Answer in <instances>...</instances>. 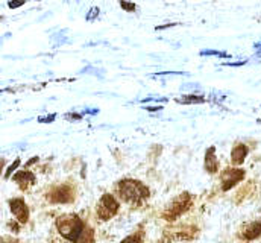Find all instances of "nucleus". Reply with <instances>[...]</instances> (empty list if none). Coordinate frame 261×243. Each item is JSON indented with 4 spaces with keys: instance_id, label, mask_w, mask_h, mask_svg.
I'll return each instance as SVG.
<instances>
[{
    "instance_id": "nucleus-6",
    "label": "nucleus",
    "mask_w": 261,
    "mask_h": 243,
    "mask_svg": "<svg viewBox=\"0 0 261 243\" xmlns=\"http://www.w3.org/2000/svg\"><path fill=\"white\" fill-rule=\"evenodd\" d=\"M73 190L68 185H60L55 187L50 193H49V201L54 204H68L73 201Z\"/></svg>"
},
{
    "instance_id": "nucleus-16",
    "label": "nucleus",
    "mask_w": 261,
    "mask_h": 243,
    "mask_svg": "<svg viewBox=\"0 0 261 243\" xmlns=\"http://www.w3.org/2000/svg\"><path fill=\"white\" fill-rule=\"evenodd\" d=\"M93 243H94V242H93Z\"/></svg>"
},
{
    "instance_id": "nucleus-12",
    "label": "nucleus",
    "mask_w": 261,
    "mask_h": 243,
    "mask_svg": "<svg viewBox=\"0 0 261 243\" xmlns=\"http://www.w3.org/2000/svg\"><path fill=\"white\" fill-rule=\"evenodd\" d=\"M186 99H182L181 102H184V104H200V102H203L205 99L203 98H200V96H184Z\"/></svg>"
},
{
    "instance_id": "nucleus-5",
    "label": "nucleus",
    "mask_w": 261,
    "mask_h": 243,
    "mask_svg": "<svg viewBox=\"0 0 261 243\" xmlns=\"http://www.w3.org/2000/svg\"><path fill=\"white\" fill-rule=\"evenodd\" d=\"M245 178V171L242 169H225L220 175V181H222V190L226 191L229 188H232L237 182H240Z\"/></svg>"
},
{
    "instance_id": "nucleus-15",
    "label": "nucleus",
    "mask_w": 261,
    "mask_h": 243,
    "mask_svg": "<svg viewBox=\"0 0 261 243\" xmlns=\"http://www.w3.org/2000/svg\"><path fill=\"white\" fill-rule=\"evenodd\" d=\"M122 6L125 8V9H135V5H128V3H122Z\"/></svg>"
},
{
    "instance_id": "nucleus-4",
    "label": "nucleus",
    "mask_w": 261,
    "mask_h": 243,
    "mask_svg": "<svg viewBox=\"0 0 261 243\" xmlns=\"http://www.w3.org/2000/svg\"><path fill=\"white\" fill-rule=\"evenodd\" d=\"M119 211V202L116 201V198L113 195H103L102 199L97 204V216L102 221H108L113 216H116Z\"/></svg>"
},
{
    "instance_id": "nucleus-3",
    "label": "nucleus",
    "mask_w": 261,
    "mask_h": 243,
    "mask_svg": "<svg viewBox=\"0 0 261 243\" xmlns=\"http://www.w3.org/2000/svg\"><path fill=\"white\" fill-rule=\"evenodd\" d=\"M193 201H192V196L189 193H182L179 195L178 198H175L172 201V204L166 208V211L163 213V217L166 221H175L178 219L179 216H182L187 210H190Z\"/></svg>"
},
{
    "instance_id": "nucleus-13",
    "label": "nucleus",
    "mask_w": 261,
    "mask_h": 243,
    "mask_svg": "<svg viewBox=\"0 0 261 243\" xmlns=\"http://www.w3.org/2000/svg\"><path fill=\"white\" fill-rule=\"evenodd\" d=\"M122 243H143V242H141V237H140L138 234H135V236H129V237H126L125 240H122Z\"/></svg>"
},
{
    "instance_id": "nucleus-14",
    "label": "nucleus",
    "mask_w": 261,
    "mask_h": 243,
    "mask_svg": "<svg viewBox=\"0 0 261 243\" xmlns=\"http://www.w3.org/2000/svg\"><path fill=\"white\" fill-rule=\"evenodd\" d=\"M18 164H20V160H15V163H14V164H12V166L8 169V172H6V177H9V174H11V172H12V171H14V169H15Z\"/></svg>"
},
{
    "instance_id": "nucleus-7",
    "label": "nucleus",
    "mask_w": 261,
    "mask_h": 243,
    "mask_svg": "<svg viewBox=\"0 0 261 243\" xmlns=\"http://www.w3.org/2000/svg\"><path fill=\"white\" fill-rule=\"evenodd\" d=\"M9 207H11L12 214L17 217V221L20 224H26L28 222V219H29V210H28V207H26V204H24L23 199H20V198L11 199L9 201Z\"/></svg>"
},
{
    "instance_id": "nucleus-1",
    "label": "nucleus",
    "mask_w": 261,
    "mask_h": 243,
    "mask_svg": "<svg viewBox=\"0 0 261 243\" xmlns=\"http://www.w3.org/2000/svg\"><path fill=\"white\" fill-rule=\"evenodd\" d=\"M117 191L120 198L132 205H140L149 198V188L135 180H123L117 184Z\"/></svg>"
},
{
    "instance_id": "nucleus-11",
    "label": "nucleus",
    "mask_w": 261,
    "mask_h": 243,
    "mask_svg": "<svg viewBox=\"0 0 261 243\" xmlns=\"http://www.w3.org/2000/svg\"><path fill=\"white\" fill-rule=\"evenodd\" d=\"M261 236V222H252V224H249L246 228H245V231H243V237L246 239V240H254V239H257V237H260Z\"/></svg>"
},
{
    "instance_id": "nucleus-8",
    "label": "nucleus",
    "mask_w": 261,
    "mask_h": 243,
    "mask_svg": "<svg viewBox=\"0 0 261 243\" xmlns=\"http://www.w3.org/2000/svg\"><path fill=\"white\" fill-rule=\"evenodd\" d=\"M14 181L18 182V185H20L23 190H26L29 185L35 184V177H34V174H31V172H28V171H20L18 174L14 175Z\"/></svg>"
},
{
    "instance_id": "nucleus-10",
    "label": "nucleus",
    "mask_w": 261,
    "mask_h": 243,
    "mask_svg": "<svg viewBox=\"0 0 261 243\" xmlns=\"http://www.w3.org/2000/svg\"><path fill=\"white\" fill-rule=\"evenodd\" d=\"M246 155H248V146L246 144H242V143L240 144H236L234 149H232V152H231V161L234 164H242L245 161Z\"/></svg>"
},
{
    "instance_id": "nucleus-9",
    "label": "nucleus",
    "mask_w": 261,
    "mask_h": 243,
    "mask_svg": "<svg viewBox=\"0 0 261 243\" xmlns=\"http://www.w3.org/2000/svg\"><path fill=\"white\" fill-rule=\"evenodd\" d=\"M205 169L210 174H216L219 169V163L216 158V149L214 148H210L205 154Z\"/></svg>"
},
{
    "instance_id": "nucleus-2",
    "label": "nucleus",
    "mask_w": 261,
    "mask_h": 243,
    "mask_svg": "<svg viewBox=\"0 0 261 243\" xmlns=\"http://www.w3.org/2000/svg\"><path fill=\"white\" fill-rule=\"evenodd\" d=\"M57 228L60 234L70 242H81L84 236V224L76 214H65L57 221Z\"/></svg>"
}]
</instances>
